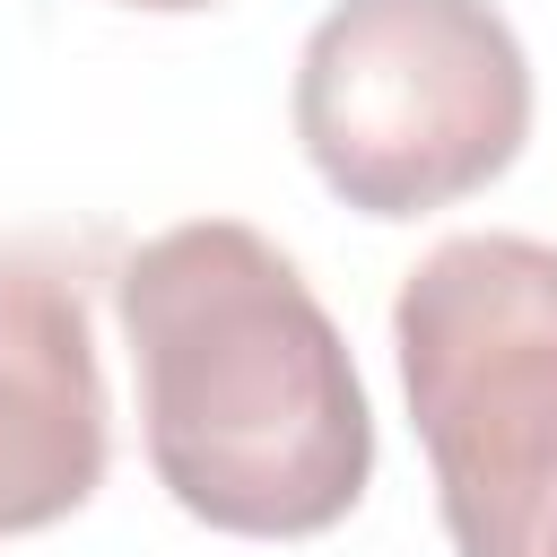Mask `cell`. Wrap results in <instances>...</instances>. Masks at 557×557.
<instances>
[{
  "instance_id": "277c9868",
  "label": "cell",
  "mask_w": 557,
  "mask_h": 557,
  "mask_svg": "<svg viewBox=\"0 0 557 557\" xmlns=\"http://www.w3.org/2000/svg\"><path fill=\"white\" fill-rule=\"evenodd\" d=\"M104 453L87 278L52 244H0V540L70 522L104 487Z\"/></svg>"
},
{
  "instance_id": "8992f818",
  "label": "cell",
  "mask_w": 557,
  "mask_h": 557,
  "mask_svg": "<svg viewBox=\"0 0 557 557\" xmlns=\"http://www.w3.org/2000/svg\"><path fill=\"white\" fill-rule=\"evenodd\" d=\"M540 557H557V522H548V540H540Z\"/></svg>"
},
{
  "instance_id": "7a4b0ae2",
  "label": "cell",
  "mask_w": 557,
  "mask_h": 557,
  "mask_svg": "<svg viewBox=\"0 0 557 557\" xmlns=\"http://www.w3.org/2000/svg\"><path fill=\"white\" fill-rule=\"evenodd\" d=\"M409 426L461 557H540L557 522V244L444 235L392 296Z\"/></svg>"
},
{
  "instance_id": "5b68a950",
  "label": "cell",
  "mask_w": 557,
  "mask_h": 557,
  "mask_svg": "<svg viewBox=\"0 0 557 557\" xmlns=\"http://www.w3.org/2000/svg\"><path fill=\"white\" fill-rule=\"evenodd\" d=\"M122 9H157V17H183V9H218V0H122Z\"/></svg>"
},
{
  "instance_id": "6da1fadb",
  "label": "cell",
  "mask_w": 557,
  "mask_h": 557,
  "mask_svg": "<svg viewBox=\"0 0 557 557\" xmlns=\"http://www.w3.org/2000/svg\"><path fill=\"white\" fill-rule=\"evenodd\" d=\"M148 470L235 540H313L374 479L357 357L305 270L244 218H183L113 270Z\"/></svg>"
},
{
  "instance_id": "3957f363",
  "label": "cell",
  "mask_w": 557,
  "mask_h": 557,
  "mask_svg": "<svg viewBox=\"0 0 557 557\" xmlns=\"http://www.w3.org/2000/svg\"><path fill=\"white\" fill-rule=\"evenodd\" d=\"M531 139V61L496 0H331L296 52V148L357 218L487 191Z\"/></svg>"
}]
</instances>
